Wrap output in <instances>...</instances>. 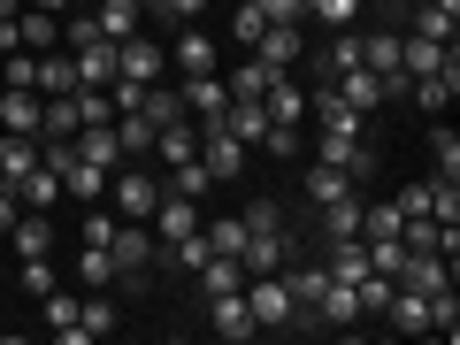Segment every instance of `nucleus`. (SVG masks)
I'll return each mask as SVG.
<instances>
[{
	"instance_id": "1",
	"label": "nucleus",
	"mask_w": 460,
	"mask_h": 345,
	"mask_svg": "<svg viewBox=\"0 0 460 345\" xmlns=\"http://www.w3.org/2000/svg\"><path fill=\"white\" fill-rule=\"evenodd\" d=\"M108 261H115V284H123V292H146L154 261H162V238H154V223H115Z\"/></svg>"
},
{
	"instance_id": "2",
	"label": "nucleus",
	"mask_w": 460,
	"mask_h": 345,
	"mask_svg": "<svg viewBox=\"0 0 460 345\" xmlns=\"http://www.w3.org/2000/svg\"><path fill=\"white\" fill-rule=\"evenodd\" d=\"M108 208L123 215V223H146V215L162 208V177H154L146 162H115L108 169Z\"/></svg>"
},
{
	"instance_id": "3",
	"label": "nucleus",
	"mask_w": 460,
	"mask_h": 345,
	"mask_svg": "<svg viewBox=\"0 0 460 345\" xmlns=\"http://www.w3.org/2000/svg\"><path fill=\"white\" fill-rule=\"evenodd\" d=\"M199 123V169H208L215 184H238L246 177V138H230L223 115H192Z\"/></svg>"
},
{
	"instance_id": "4",
	"label": "nucleus",
	"mask_w": 460,
	"mask_h": 345,
	"mask_svg": "<svg viewBox=\"0 0 460 345\" xmlns=\"http://www.w3.org/2000/svg\"><path fill=\"white\" fill-rule=\"evenodd\" d=\"M246 314H253V330H292V292H284L277 269L269 277H246Z\"/></svg>"
},
{
	"instance_id": "5",
	"label": "nucleus",
	"mask_w": 460,
	"mask_h": 345,
	"mask_svg": "<svg viewBox=\"0 0 460 345\" xmlns=\"http://www.w3.org/2000/svg\"><path fill=\"white\" fill-rule=\"evenodd\" d=\"M261 115L277 131H307V84H292V69H277L269 93H261Z\"/></svg>"
},
{
	"instance_id": "6",
	"label": "nucleus",
	"mask_w": 460,
	"mask_h": 345,
	"mask_svg": "<svg viewBox=\"0 0 460 345\" xmlns=\"http://www.w3.org/2000/svg\"><path fill=\"white\" fill-rule=\"evenodd\" d=\"M162 69H169V54L162 47H154V39H115V77H131V84H154V77H162Z\"/></svg>"
},
{
	"instance_id": "7",
	"label": "nucleus",
	"mask_w": 460,
	"mask_h": 345,
	"mask_svg": "<svg viewBox=\"0 0 460 345\" xmlns=\"http://www.w3.org/2000/svg\"><path fill=\"white\" fill-rule=\"evenodd\" d=\"M208 330H215V338H230V345H246V338H253L246 284H238V292H215V299H208Z\"/></svg>"
},
{
	"instance_id": "8",
	"label": "nucleus",
	"mask_w": 460,
	"mask_h": 345,
	"mask_svg": "<svg viewBox=\"0 0 460 345\" xmlns=\"http://www.w3.org/2000/svg\"><path fill=\"white\" fill-rule=\"evenodd\" d=\"M253 62H269V69H299V62H307V39H299V23H269V31L253 39Z\"/></svg>"
},
{
	"instance_id": "9",
	"label": "nucleus",
	"mask_w": 460,
	"mask_h": 345,
	"mask_svg": "<svg viewBox=\"0 0 460 345\" xmlns=\"http://www.w3.org/2000/svg\"><path fill=\"white\" fill-rule=\"evenodd\" d=\"M146 223H154V238H162V246H177V238H192V230H199V199L162 192V208H154Z\"/></svg>"
},
{
	"instance_id": "10",
	"label": "nucleus",
	"mask_w": 460,
	"mask_h": 345,
	"mask_svg": "<svg viewBox=\"0 0 460 345\" xmlns=\"http://www.w3.org/2000/svg\"><path fill=\"white\" fill-rule=\"evenodd\" d=\"M392 284H407V292L438 299L445 284H453V261H445V253H407V261H399V277H392Z\"/></svg>"
},
{
	"instance_id": "11",
	"label": "nucleus",
	"mask_w": 460,
	"mask_h": 345,
	"mask_svg": "<svg viewBox=\"0 0 460 345\" xmlns=\"http://www.w3.org/2000/svg\"><path fill=\"white\" fill-rule=\"evenodd\" d=\"M314 323H323V330H353V323H361V292H353L345 277H330L323 299H314Z\"/></svg>"
},
{
	"instance_id": "12",
	"label": "nucleus",
	"mask_w": 460,
	"mask_h": 345,
	"mask_svg": "<svg viewBox=\"0 0 460 345\" xmlns=\"http://www.w3.org/2000/svg\"><path fill=\"white\" fill-rule=\"evenodd\" d=\"M407 93L422 100V115H445V108H453V93H460V54H445V69H429V77H414Z\"/></svg>"
},
{
	"instance_id": "13",
	"label": "nucleus",
	"mask_w": 460,
	"mask_h": 345,
	"mask_svg": "<svg viewBox=\"0 0 460 345\" xmlns=\"http://www.w3.org/2000/svg\"><path fill=\"white\" fill-rule=\"evenodd\" d=\"M330 84H338V100H353V108H361V115H376L384 100H392V84H384L376 69H338V77H330Z\"/></svg>"
},
{
	"instance_id": "14",
	"label": "nucleus",
	"mask_w": 460,
	"mask_h": 345,
	"mask_svg": "<svg viewBox=\"0 0 460 345\" xmlns=\"http://www.w3.org/2000/svg\"><path fill=\"white\" fill-rule=\"evenodd\" d=\"M169 62H177L184 77H215V39L199 31V23H184V31H177V47H169Z\"/></svg>"
},
{
	"instance_id": "15",
	"label": "nucleus",
	"mask_w": 460,
	"mask_h": 345,
	"mask_svg": "<svg viewBox=\"0 0 460 345\" xmlns=\"http://www.w3.org/2000/svg\"><path fill=\"white\" fill-rule=\"evenodd\" d=\"M445 54L453 47H438V39H422V31H399V77H429V69H445Z\"/></svg>"
},
{
	"instance_id": "16",
	"label": "nucleus",
	"mask_w": 460,
	"mask_h": 345,
	"mask_svg": "<svg viewBox=\"0 0 460 345\" xmlns=\"http://www.w3.org/2000/svg\"><path fill=\"white\" fill-rule=\"evenodd\" d=\"M16 47H23V54L62 47V16H47V8H16Z\"/></svg>"
},
{
	"instance_id": "17",
	"label": "nucleus",
	"mask_w": 460,
	"mask_h": 345,
	"mask_svg": "<svg viewBox=\"0 0 460 345\" xmlns=\"http://www.w3.org/2000/svg\"><path fill=\"white\" fill-rule=\"evenodd\" d=\"M384 323L407 330V338H422V330H429V299L407 292V284H392V299H384Z\"/></svg>"
},
{
	"instance_id": "18",
	"label": "nucleus",
	"mask_w": 460,
	"mask_h": 345,
	"mask_svg": "<svg viewBox=\"0 0 460 345\" xmlns=\"http://www.w3.org/2000/svg\"><path fill=\"white\" fill-rule=\"evenodd\" d=\"M62 199H77V208L108 199V169H100V162H84V154H77V162L62 169Z\"/></svg>"
},
{
	"instance_id": "19",
	"label": "nucleus",
	"mask_w": 460,
	"mask_h": 345,
	"mask_svg": "<svg viewBox=\"0 0 460 345\" xmlns=\"http://www.w3.org/2000/svg\"><path fill=\"white\" fill-rule=\"evenodd\" d=\"M138 115H146L154 131H162V123H177V115H192V108H184V84H162V77H154L146 93H138Z\"/></svg>"
},
{
	"instance_id": "20",
	"label": "nucleus",
	"mask_w": 460,
	"mask_h": 345,
	"mask_svg": "<svg viewBox=\"0 0 460 345\" xmlns=\"http://www.w3.org/2000/svg\"><path fill=\"white\" fill-rule=\"evenodd\" d=\"M39 100H54V93H77V62H69V47H47L39 54V84H31Z\"/></svg>"
},
{
	"instance_id": "21",
	"label": "nucleus",
	"mask_w": 460,
	"mask_h": 345,
	"mask_svg": "<svg viewBox=\"0 0 460 345\" xmlns=\"http://www.w3.org/2000/svg\"><path fill=\"white\" fill-rule=\"evenodd\" d=\"M39 108H47V100L23 93V84H8V93H0V123H8V131H23V138H39Z\"/></svg>"
},
{
	"instance_id": "22",
	"label": "nucleus",
	"mask_w": 460,
	"mask_h": 345,
	"mask_svg": "<svg viewBox=\"0 0 460 345\" xmlns=\"http://www.w3.org/2000/svg\"><path fill=\"white\" fill-rule=\"evenodd\" d=\"M69 146H77L84 162H100V169H115V162H123V138H115V123H84V131L69 138Z\"/></svg>"
},
{
	"instance_id": "23",
	"label": "nucleus",
	"mask_w": 460,
	"mask_h": 345,
	"mask_svg": "<svg viewBox=\"0 0 460 345\" xmlns=\"http://www.w3.org/2000/svg\"><path fill=\"white\" fill-rule=\"evenodd\" d=\"M154 154H162V162H192V154H199V123H192V115L162 123V131H154Z\"/></svg>"
},
{
	"instance_id": "24",
	"label": "nucleus",
	"mask_w": 460,
	"mask_h": 345,
	"mask_svg": "<svg viewBox=\"0 0 460 345\" xmlns=\"http://www.w3.org/2000/svg\"><path fill=\"white\" fill-rule=\"evenodd\" d=\"M353 192H361V184L345 177L338 162H314V169H307V199H314V208H330V199H353Z\"/></svg>"
},
{
	"instance_id": "25",
	"label": "nucleus",
	"mask_w": 460,
	"mask_h": 345,
	"mask_svg": "<svg viewBox=\"0 0 460 345\" xmlns=\"http://www.w3.org/2000/svg\"><path fill=\"white\" fill-rule=\"evenodd\" d=\"M16 199H23V208H39V215H54V208H62V177L39 162L31 177H16Z\"/></svg>"
},
{
	"instance_id": "26",
	"label": "nucleus",
	"mask_w": 460,
	"mask_h": 345,
	"mask_svg": "<svg viewBox=\"0 0 460 345\" xmlns=\"http://www.w3.org/2000/svg\"><path fill=\"white\" fill-rule=\"evenodd\" d=\"M69 62H77V84H115V39H93V47H77Z\"/></svg>"
},
{
	"instance_id": "27",
	"label": "nucleus",
	"mask_w": 460,
	"mask_h": 345,
	"mask_svg": "<svg viewBox=\"0 0 460 345\" xmlns=\"http://www.w3.org/2000/svg\"><path fill=\"white\" fill-rule=\"evenodd\" d=\"M31 169H39V138L8 131V138H0V184H16V177H31Z\"/></svg>"
},
{
	"instance_id": "28",
	"label": "nucleus",
	"mask_w": 460,
	"mask_h": 345,
	"mask_svg": "<svg viewBox=\"0 0 460 345\" xmlns=\"http://www.w3.org/2000/svg\"><path fill=\"white\" fill-rule=\"evenodd\" d=\"M192 277H199V299H215V292H238V284H246V269L230 261V253H208Z\"/></svg>"
},
{
	"instance_id": "29",
	"label": "nucleus",
	"mask_w": 460,
	"mask_h": 345,
	"mask_svg": "<svg viewBox=\"0 0 460 345\" xmlns=\"http://www.w3.org/2000/svg\"><path fill=\"white\" fill-rule=\"evenodd\" d=\"M8 238H16V253H23V261H31V253H54V223H47V215H39V208H23Z\"/></svg>"
},
{
	"instance_id": "30",
	"label": "nucleus",
	"mask_w": 460,
	"mask_h": 345,
	"mask_svg": "<svg viewBox=\"0 0 460 345\" xmlns=\"http://www.w3.org/2000/svg\"><path fill=\"white\" fill-rule=\"evenodd\" d=\"M429 177L460 184V131H453V123H438V131H429Z\"/></svg>"
},
{
	"instance_id": "31",
	"label": "nucleus",
	"mask_w": 460,
	"mask_h": 345,
	"mask_svg": "<svg viewBox=\"0 0 460 345\" xmlns=\"http://www.w3.org/2000/svg\"><path fill=\"white\" fill-rule=\"evenodd\" d=\"M138 16H146V8H138V0H100V8H93L100 39H131V31H138Z\"/></svg>"
},
{
	"instance_id": "32",
	"label": "nucleus",
	"mask_w": 460,
	"mask_h": 345,
	"mask_svg": "<svg viewBox=\"0 0 460 345\" xmlns=\"http://www.w3.org/2000/svg\"><path fill=\"white\" fill-rule=\"evenodd\" d=\"M115 138H123V162H146V154H154V123H146L138 108L115 115Z\"/></svg>"
},
{
	"instance_id": "33",
	"label": "nucleus",
	"mask_w": 460,
	"mask_h": 345,
	"mask_svg": "<svg viewBox=\"0 0 460 345\" xmlns=\"http://www.w3.org/2000/svg\"><path fill=\"white\" fill-rule=\"evenodd\" d=\"M39 307H47V330H54V338H62V345H77V292H62V284H54V292L39 299Z\"/></svg>"
},
{
	"instance_id": "34",
	"label": "nucleus",
	"mask_w": 460,
	"mask_h": 345,
	"mask_svg": "<svg viewBox=\"0 0 460 345\" xmlns=\"http://www.w3.org/2000/svg\"><path fill=\"white\" fill-rule=\"evenodd\" d=\"M108 330H115V299H108V292L77 299V345H84V338H108Z\"/></svg>"
},
{
	"instance_id": "35",
	"label": "nucleus",
	"mask_w": 460,
	"mask_h": 345,
	"mask_svg": "<svg viewBox=\"0 0 460 345\" xmlns=\"http://www.w3.org/2000/svg\"><path fill=\"white\" fill-rule=\"evenodd\" d=\"M453 23H460V8H445V0H422V8H414V31L438 39V47H453Z\"/></svg>"
},
{
	"instance_id": "36",
	"label": "nucleus",
	"mask_w": 460,
	"mask_h": 345,
	"mask_svg": "<svg viewBox=\"0 0 460 345\" xmlns=\"http://www.w3.org/2000/svg\"><path fill=\"white\" fill-rule=\"evenodd\" d=\"M323 238H361V192H353V199H330V208H323Z\"/></svg>"
},
{
	"instance_id": "37",
	"label": "nucleus",
	"mask_w": 460,
	"mask_h": 345,
	"mask_svg": "<svg viewBox=\"0 0 460 345\" xmlns=\"http://www.w3.org/2000/svg\"><path fill=\"white\" fill-rule=\"evenodd\" d=\"M399 223H407L399 199H368V208H361V238H399Z\"/></svg>"
},
{
	"instance_id": "38",
	"label": "nucleus",
	"mask_w": 460,
	"mask_h": 345,
	"mask_svg": "<svg viewBox=\"0 0 460 345\" xmlns=\"http://www.w3.org/2000/svg\"><path fill=\"white\" fill-rule=\"evenodd\" d=\"M184 108H192V115H223L230 93H223L215 77H184Z\"/></svg>"
},
{
	"instance_id": "39",
	"label": "nucleus",
	"mask_w": 460,
	"mask_h": 345,
	"mask_svg": "<svg viewBox=\"0 0 460 345\" xmlns=\"http://www.w3.org/2000/svg\"><path fill=\"white\" fill-rule=\"evenodd\" d=\"M208 169H199V154H192V162H169V177H162V192H184V199H199V192H208Z\"/></svg>"
},
{
	"instance_id": "40",
	"label": "nucleus",
	"mask_w": 460,
	"mask_h": 345,
	"mask_svg": "<svg viewBox=\"0 0 460 345\" xmlns=\"http://www.w3.org/2000/svg\"><path fill=\"white\" fill-rule=\"evenodd\" d=\"M77 284H84V292H108V284H115L108 246H84V253H77Z\"/></svg>"
},
{
	"instance_id": "41",
	"label": "nucleus",
	"mask_w": 460,
	"mask_h": 345,
	"mask_svg": "<svg viewBox=\"0 0 460 345\" xmlns=\"http://www.w3.org/2000/svg\"><path fill=\"white\" fill-rule=\"evenodd\" d=\"M199 230H208V253H230V261L246 253V223H238V215H223V223H199Z\"/></svg>"
},
{
	"instance_id": "42",
	"label": "nucleus",
	"mask_w": 460,
	"mask_h": 345,
	"mask_svg": "<svg viewBox=\"0 0 460 345\" xmlns=\"http://www.w3.org/2000/svg\"><path fill=\"white\" fill-rule=\"evenodd\" d=\"M269 77H277L269 62H246V69H230V84H223V93H230V100H261V93H269Z\"/></svg>"
},
{
	"instance_id": "43",
	"label": "nucleus",
	"mask_w": 460,
	"mask_h": 345,
	"mask_svg": "<svg viewBox=\"0 0 460 345\" xmlns=\"http://www.w3.org/2000/svg\"><path fill=\"white\" fill-rule=\"evenodd\" d=\"M299 16H323V31H345L361 16V0H299Z\"/></svg>"
},
{
	"instance_id": "44",
	"label": "nucleus",
	"mask_w": 460,
	"mask_h": 345,
	"mask_svg": "<svg viewBox=\"0 0 460 345\" xmlns=\"http://www.w3.org/2000/svg\"><path fill=\"white\" fill-rule=\"evenodd\" d=\"M269 23H261V8H253V0H238V8H230V39H238V47L253 54V39H261Z\"/></svg>"
},
{
	"instance_id": "45",
	"label": "nucleus",
	"mask_w": 460,
	"mask_h": 345,
	"mask_svg": "<svg viewBox=\"0 0 460 345\" xmlns=\"http://www.w3.org/2000/svg\"><path fill=\"white\" fill-rule=\"evenodd\" d=\"M323 69H330V77H338V69H361V31H353V23L330 39V62H323Z\"/></svg>"
},
{
	"instance_id": "46",
	"label": "nucleus",
	"mask_w": 460,
	"mask_h": 345,
	"mask_svg": "<svg viewBox=\"0 0 460 345\" xmlns=\"http://www.w3.org/2000/svg\"><path fill=\"white\" fill-rule=\"evenodd\" d=\"M429 330H445V338H460V292L445 284L438 299H429Z\"/></svg>"
},
{
	"instance_id": "47",
	"label": "nucleus",
	"mask_w": 460,
	"mask_h": 345,
	"mask_svg": "<svg viewBox=\"0 0 460 345\" xmlns=\"http://www.w3.org/2000/svg\"><path fill=\"white\" fill-rule=\"evenodd\" d=\"M54 284H62V277H54V261H47V253H31V261H23V292H31V299H47Z\"/></svg>"
},
{
	"instance_id": "48",
	"label": "nucleus",
	"mask_w": 460,
	"mask_h": 345,
	"mask_svg": "<svg viewBox=\"0 0 460 345\" xmlns=\"http://www.w3.org/2000/svg\"><path fill=\"white\" fill-rule=\"evenodd\" d=\"M115 223H123V215L93 199V215H84V246H108V238H115Z\"/></svg>"
},
{
	"instance_id": "49",
	"label": "nucleus",
	"mask_w": 460,
	"mask_h": 345,
	"mask_svg": "<svg viewBox=\"0 0 460 345\" xmlns=\"http://www.w3.org/2000/svg\"><path fill=\"white\" fill-rule=\"evenodd\" d=\"M238 223H246V230H284V215H277V199H246Z\"/></svg>"
},
{
	"instance_id": "50",
	"label": "nucleus",
	"mask_w": 460,
	"mask_h": 345,
	"mask_svg": "<svg viewBox=\"0 0 460 345\" xmlns=\"http://www.w3.org/2000/svg\"><path fill=\"white\" fill-rule=\"evenodd\" d=\"M93 39H100V23H93V16H62V47H69V54L93 47Z\"/></svg>"
},
{
	"instance_id": "51",
	"label": "nucleus",
	"mask_w": 460,
	"mask_h": 345,
	"mask_svg": "<svg viewBox=\"0 0 460 345\" xmlns=\"http://www.w3.org/2000/svg\"><path fill=\"white\" fill-rule=\"evenodd\" d=\"M253 8H261V23H307V16H299V0H253Z\"/></svg>"
},
{
	"instance_id": "52",
	"label": "nucleus",
	"mask_w": 460,
	"mask_h": 345,
	"mask_svg": "<svg viewBox=\"0 0 460 345\" xmlns=\"http://www.w3.org/2000/svg\"><path fill=\"white\" fill-rule=\"evenodd\" d=\"M162 16L169 23H199V16H208V0H162Z\"/></svg>"
},
{
	"instance_id": "53",
	"label": "nucleus",
	"mask_w": 460,
	"mask_h": 345,
	"mask_svg": "<svg viewBox=\"0 0 460 345\" xmlns=\"http://www.w3.org/2000/svg\"><path fill=\"white\" fill-rule=\"evenodd\" d=\"M16 215H23V199H16V184H0V238L16 230Z\"/></svg>"
},
{
	"instance_id": "54",
	"label": "nucleus",
	"mask_w": 460,
	"mask_h": 345,
	"mask_svg": "<svg viewBox=\"0 0 460 345\" xmlns=\"http://www.w3.org/2000/svg\"><path fill=\"white\" fill-rule=\"evenodd\" d=\"M23 8H47V16H69V0H23Z\"/></svg>"
},
{
	"instance_id": "55",
	"label": "nucleus",
	"mask_w": 460,
	"mask_h": 345,
	"mask_svg": "<svg viewBox=\"0 0 460 345\" xmlns=\"http://www.w3.org/2000/svg\"><path fill=\"white\" fill-rule=\"evenodd\" d=\"M138 8H146V16H162V0H138Z\"/></svg>"
},
{
	"instance_id": "56",
	"label": "nucleus",
	"mask_w": 460,
	"mask_h": 345,
	"mask_svg": "<svg viewBox=\"0 0 460 345\" xmlns=\"http://www.w3.org/2000/svg\"><path fill=\"white\" fill-rule=\"evenodd\" d=\"M0 345H8V323H0Z\"/></svg>"
}]
</instances>
